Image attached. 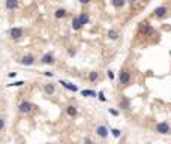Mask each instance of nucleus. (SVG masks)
<instances>
[{"instance_id": "obj_1", "label": "nucleus", "mask_w": 171, "mask_h": 144, "mask_svg": "<svg viewBox=\"0 0 171 144\" xmlns=\"http://www.w3.org/2000/svg\"><path fill=\"white\" fill-rule=\"evenodd\" d=\"M156 131L159 132V134H170L171 132V128L170 125L167 123V122H161V123H158V126H156Z\"/></svg>"}, {"instance_id": "obj_2", "label": "nucleus", "mask_w": 171, "mask_h": 144, "mask_svg": "<svg viewBox=\"0 0 171 144\" xmlns=\"http://www.w3.org/2000/svg\"><path fill=\"white\" fill-rule=\"evenodd\" d=\"M18 110H20V113H23V114L30 113V111H32V104H30V102H27V101L21 102V104H20V107H18Z\"/></svg>"}, {"instance_id": "obj_3", "label": "nucleus", "mask_w": 171, "mask_h": 144, "mask_svg": "<svg viewBox=\"0 0 171 144\" xmlns=\"http://www.w3.org/2000/svg\"><path fill=\"white\" fill-rule=\"evenodd\" d=\"M140 30H141V33H144L146 36H149V35H152L153 33V27L149 23H141Z\"/></svg>"}, {"instance_id": "obj_4", "label": "nucleus", "mask_w": 171, "mask_h": 144, "mask_svg": "<svg viewBox=\"0 0 171 144\" xmlns=\"http://www.w3.org/2000/svg\"><path fill=\"white\" fill-rule=\"evenodd\" d=\"M9 35L12 39H20L21 36H23V29H20V27H12V29L9 30Z\"/></svg>"}, {"instance_id": "obj_5", "label": "nucleus", "mask_w": 171, "mask_h": 144, "mask_svg": "<svg viewBox=\"0 0 171 144\" xmlns=\"http://www.w3.org/2000/svg\"><path fill=\"white\" fill-rule=\"evenodd\" d=\"M41 62H42L44 65H53V63H54V57H53V54L51 53H47V54H44L42 56Z\"/></svg>"}, {"instance_id": "obj_6", "label": "nucleus", "mask_w": 171, "mask_h": 144, "mask_svg": "<svg viewBox=\"0 0 171 144\" xmlns=\"http://www.w3.org/2000/svg\"><path fill=\"white\" fill-rule=\"evenodd\" d=\"M119 78H120V84H128L131 81V74L128 71H122Z\"/></svg>"}, {"instance_id": "obj_7", "label": "nucleus", "mask_w": 171, "mask_h": 144, "mask_svg": "<svg viewBox=\"0 0 171 144\" xmlns=\"http://www.w3.org/2000/svg\"><path fill=\"white\" fill-rule=\"evenodd\" d=\"M96 134H98L99 137L107 138V135H108V129H107V126H104V125H99L98 128H96Z\"/></svg>"}, {"instance_id": "obj_8", "label": "nucleus", "mask_w": 171, "mask_h": 144, "mask_svg": "<svg viewBox=\"0 0 171 144\" xmlns=\"http://www.w3.org/2000/svg\"><path fill=\"white\" fill-rule=\"evenodd\" d=\"M60 84L65 87V89H68V90H71V92H77L78 90V87L75 86V84H72V83H68V81H63V80H60Z\"/></svg>"}, {"instance_id": "obj_9", "label": "nucleus", "mask_w": 171, "mask_h": 144, "mask_svg": "<svg viewBox=\"0 0 171 144\" xmlns=\"http://www.w3.org/2000/svg\"><path fill=\"white\" fill-rule=\"evenodd\" d=\"M165 14H167V6H159V8H156L155 9V15L159 18L165 17Z\"/></svg>"}, {"instance_id": "obj_10", "label": "nucleus", "mask_w": 171, "mask_h": 144, "mask_svg": "<svg viewBox=\"0 0 171 144\" xmlns=\"http://www.w3.org/2000/svg\"><path fill=\"white\" fill-rule=\"evenodd\" d=\"M21 63L24 66H30L35 63V59H33V56H24L23 59H21Z\"/></svg>"}, {"instance_id": "obj_11", "label": "nucleus", "mask_w": 171, "mask_h": 144, "mask_svg": "<svg viewBox=\"0 0 171 144\" xmlns=\"http://www.w3.org/2000/svg\"><path fill=\"white\" fill-rule=\"evenodd\" d=\"M78 18H80V23H81V26H84V24L89 23V15H87L86 12H81V14L78 15Z\"/></svg>"}, {"instance_id": "obj_12", "label": "nucleus", "mask_w": 171, "mask_h": 144, "mask_svg": "<svg viewBox=\"0 0 171 144\" xmlns=\"http://www.w3.org/2000/svg\"><path fill=\"white\" fill-rule=\"evenodd\" d=\"M83 27L81 26V23H80V18L78 17H74V20H72V29L74 30H80Z\"/></svg>"}, {"instance_id": "obj_13", "label": "nucleus", "mask_w": 171, "mask_h": 144, "mask_svg": "<svg viewBox=\"0 0 171 144\" xmlns=\"http://www.w3.org/2000/svg\"><path fill=\"white\" fill-rule=\"evenodd\" d=\"M66 113H68V116L75 117L77 116V108L74 107V105H69V107H66Z\"/></svg>"}, {"instance_id": "obj_14", "label": "nucleus", "mask_w": 171, "mask_h": 144, "mask_svg": "<svg viewBox=\"0 0 171 144\" xmlns=\"http://www.w3.org/2000/svg\"><path fill=\"white\" fill-rule=\"evenodd\" d=\"M5 5H6L8 9H15V8L18 6V2H17V0H6Z\"/></svg>"}, {"instance_id": "obj_15", "label": "nucleus", "mask_w": 171, "mask_h": 144, "mask_svg": "<svg viewBox=\"0 0 171 144\" xmlns=\"http://www.w3.org/2000/svg\"><path fill=\"white\" fill-rule=\"evenodd\" d=\"M44 90H45L47 95H53V93H54V84H45Z\"/></svg>"}, {"instance_id": "obj_16", "label": "nucleus", "mask_w": 171, "mask_h": 144, "mask_svg": "<svg viewBox=\"0 0 171 144\" xmlns=\"http://www.w3.org/2000/svg\"><path fill=\"white\" fill-rule=\"evenodd\" d=\"M65 15H66V11H65L63 8H59V9L54 12V17H56V18H63Z\"/></svg>"}, {"instance_id": "obj_17", "label": "nucleus", "mask_w": 171, "mask_h": 144, "mask_svg": "<svg viewBox=\"0 0 171 144\" xmlns=\"http://www.w3.org/2000/svg\"><path fill=\"white\" fill-rule=\"evenodd\" d=\"M81 95H83V96H92V98L98 96L95 90H81Z\"/></svg>"}, {"instance_id": "obj_18", "label": "nucleus", "mask_w": 171, "mask_h": 144, "mask_svg": "<svg viewBox=\"0 0 171 144\" xmlns=\"http://www.w3.org/2000/svg\"><path fill=\"white\" fill-rule=\"evenodd\" d=\"M111 3H113L114 8H123L125 6V0H113Z\"/></svg>"}, {"instance_id": "obj_19", "label": "nucleus", "mask_w": 171, "mask_h": 144, "mask_svg": "<svg viewBox=\"0 0 171 144\" xmlns=\"http://www.w3.org/2000/svg\"><path fill=\"white\" fill-rule=\"evenodd\" d=\"M108 38H110V39H113V41H114V39H117V32L116 30H108Z\"/></svg>"}, {"instance_id": "obj_20", "label": "nucleus", "mask_w": 171, "mask_h": 144, "mask_svg": "<svg viewBox=\"0 0 171 144\" xmlns=\"http://www.w3.org/2000/svg\"><path fill=\"white\" fill-rule=\"evenodd\" d=\"M120 108H123V110H129V101L128 99H123V101L120 102Z\"/></svg>"}, {"instance_id": "obj_21", "label": "nucleus", "mask_w": 171, "mask_h": 144, "mask_svg": "<svg viewBox=\"0 0 171 144\" xmlns=\"http://www.w3.org/2000/svg\"><path fill=\"white\" fill-rule=\"evenodd\" d=\"M89 80H90V81H96V80H98V72H90V74H89Z\"/></svg>"}, {"instance_id": "obj_22", "label": "nucleus", "mask_w": 171, "mask_h": 144, "mask_svg": "<svg viewBox=\"0 0 171 144\" xmlns=\"http://www.w3.org/2000/svg\"><path fill=\"white\" fill-rule=\"evenodd\" d=\"M24 84V81H15V83H12V84H8L9 87H12V86H15V87H20V86H23Z\"/></svg>"}, {"instance_id": "obj_23", "label": "nucleus", "mask_w": 171, "mask_h": 144, "mask_svg": "<svg viewBox=\"0 0 171 144\" xmlns=\"http://www.w3.org/2000/svg\"><path fill=\"white\" fill-rule=\"evenodd\" d=\"M111 134H113V135H114L116 138L120 137V131H119V129H111Z\"/></svg>"}, {"instance_id": "obj_24", "label": "nucleus", "mask_w": 171, "mask_h": 144, "mask_svg": "<svg viewBox=\"0 0 171 144\" xmlns=\"http://www.w3.org/2000/svg\"><path fill=\"white\" fill-rule=\"evenodd\" d=\"M98 98H99V99H101V101H102V102H105V101H107V99H105V96H104V93H102V92H99Z\"/></svg>"}, {"instance_id": "obj_25", "label": "nucleus", "mask_w": 171, "mask_h": 144, "mask_svg": "<svg viewBox=\"0 0 171 144\" xmlns=\"http://www.w3.org/2000/svg\"><path fill=\"white\" fill-rule=\"evenodd\" d=\"M107 75H108V78H110V80H113V78H114V74H113V71H108V72H107Z\"/></svg>"}, {"instance_id": "obj_26", "label": "nucleus", "mask_w": 171, "mask_h": 144, "mask_svg": "<svg viewBox=\"0 0 171 144\" xmlns=\"http://www.w3.org/2000/svg\"><path fill=\"white\" fill-rule=\"evenodd\" d=\"M5 128V119H0V129Z\"/></svg>"}, {"instance_id": "obj_27", "label": "nucleus", "mask_w": 171, "mask_h": 144, "mask_svg": "<svg viewBox=\"0 0 171 144\" xmlns=\"http://www.w3.org/2000/svg\"><path fill=\"white\" fill-rule=\"evenodd\" d=\"M15 75H17V72H9V74H8V77L9 78H14Z\"/></svg>"}, {"instance_id": "obj_28", "label": "nucleus", "mask_w": 171, "mask_h": 144, "mask_svg": "<svg viewBox=\"0 0 171 144\" xmlns=\"http://www.w3.org/2000/svg\"><path fill=\"white\" fill-rule=\"evenodd\" d=\"M84 144H93V143H92V140H90V138H86V140H84Z\"/></svg>"}, {"instance_id": "obj_29", "label": "nucleus", "mask_w": 171, "mask_h": 144, "mask_svg": "<svg viewBox=\"0 0 171 144\" xmlns=\"http://www.w3.org/2000/svg\"><path fill=\"white\" fill-rule=\"evenodd\" d=\"M110 113L113 114V116H119V111H116V110H110Z\"/></svg>"}, {"instance_id": "obj_30", "label": "nucleus", "mask_w": 171, "mask_h": 144, "mask_svg": "<svg viewBox=\"0 0 171 144\" xmlns=\"http://www.w3.org/2000/svg\"><path fill=\"white\" fill-rule=\"evenodd\" d=\"M45 77H53V72H44Z\"/></svg>"}]
</instances>
